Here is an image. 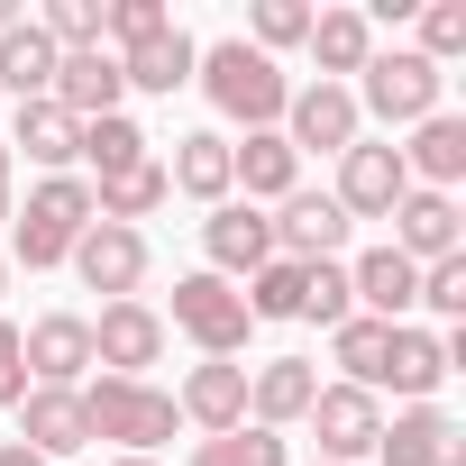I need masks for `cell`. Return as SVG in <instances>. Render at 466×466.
Segmentation results:
<instances>
[{"label":"cell","instance_id":"32","mask_svg":"<svg viewBox=\"0 0 466 466\" xmlns=\"http://www.w3.org/2000/svg\"><path fill=\"white\" fill-rule=\"evenodd\" d=\"M384 339H393L384 320H366V311H348V320L329 329V357L348 366L339 384H357V393H375V375H384Z\"/></svg>","mask_w":466,"mask_h":466},{"label":"cell","instance_id":"38","mask_svg":"<svg viewBox=\"0 0 466 466\" xmlns=\"http://www.w3.org/2000/svg\"><path fill=\"white\" fill-rule=\"evenodd\" d=\"M28 393V357H19V320H0V411H19Z\"/></svg>","mask_w":466,"mask_h":466},{"label":"cell","instance_id":"18","mask_svg":"<svg viewBox=\"0 0 466 466\" xmlns=\"http://www.w3.org/2000/svg\"><path fill=\"white\" fill-rule=\"evenodd\" d=\"M19 448H37L46 466H56V457H83V448H92V420H83V393H56V384H28V393H19Z\"/></svg>","mask_w":466,"mask_h":466},{"label":"cell","instance_id":"17","mask_svg":"<svg viewBox=\"0 0 466 466\" xmlns=\"http://www.w3.org/2000/svg\"><path fill=\"white\" fill-rule=\"evenodd\" d=\"M174 411H183V420H192L201 439H219V430H238V420H248V366H238V357H201V366L183 375Z\"/></svg>","mask_w":466,"mask_h":466},{"label":"cell","instance_id":"36","mask_svg":"<svg viewBox=\"0 0 466 466\" xmlns=\"http://www.w3.org/2000/svg\"><path fill=\"white\" fill-rule=\"evenodd\" d=\"M348 311H357V293H348V266H311V275H302V320L339 329Z\"/></svg>","mask_w":466,"mask_h":466},{"label":"cell","instance_id":"10","mask_svg":"<svg viewBox=\"0 0 466 466\" xmlns=\"http://www.w3.org/2000/svg\"><path fill=\"white\" fill-rule=\"evenodd\" d=\"M19 357H28V384L83 393V375H92V320L83 311H46V320L19 329Z\"/></svg>","mask_w":466,"mask_h":466},{"label":"cell","instance_id":"41","mask_svg":"<svg viewBox=\"0 0 466 466\" xmlns=\"http://www.w3.org/2000/svg\"><path fill=\"white\" fill-rule=\"evenodd\" d=\"M110 466H156V457H110Z\"/></svg>","mask_w":466,"mask_h":466},{"label":"cell","instance_id":"24","mask_svg":"<svg viewBox=\"0 0 466 466\" xmlns=\"http://www.w3.org/2000/svg\"><path fill=\"white\" fill-rule=\"evenodd\" d=\"M402 174H411L420 192H457V174H466V119H457V110H430V119L411 128V147H402Z\"/></svg>","mask_w":466,"mask_h":466},{"label":"cell","instance_id":"6","mask_svg":"<svg viewBox=\"0 0 466 466\" xmlns=\"http://www.w3.org/2000/svg\"><path fill=\"white\" fill-rule=\"evenodd\" d=\"M357 137H366V119H357V92L348 83H302L284 101V147L293 156H348Z\"/></svg>","mask_w":466,"mask_h":466},{"label":"cell","instance_id":"26","mask_svg":"<svg viewBox=\"0 0 466 466\" xmlns=\"http://www.w3.org/2000/svg\"><path fill=\"white\" fill-rule=\"evenodd\" d=\"M56 46H46V28L37 19H19V28H0V101H46L56 92Z\"/></svg>","mask_w":466,"mask_h":466},{"label":"cell","instance_id":"13","mask_svg":"<svg viewBox=\"0 0 466 466\" xmlns=\"http://www.w3.org/2000/svg\"><path fill=\"white\" fill-rule=\"evenodd\" d=\"M92 293H110V302H137V284H147V228H110V219H92L83 238H74V257H65Z\"/></svg>","mask_w":466,"mask_h":466},{"label":"cell","instance_id":"2","mask_svg":"<svg viewBox=\"0 0 466 466\" xmlns=\"http://www.w3.org/2000/svg\"><path fill=\"white\" fill-rule=\"evenodd\" d=\"M83 420H92V439H119V457H156V448L183 430L174 393H165V384H137V375L83 384Z\"/></svg>","mask_w":466,"mask_h":466},{"label":"cell","instance_id":"30","mask_svg":"<svg viewBox=\"0 0 466 466\" xmlns=\"http://www.w3.org/2000/svg\"><path fill=\"white\" fill-rule=\"evenodd\" d=\"M174 201V183H165V156H147V165H128L119 183H92V219H110V228H137L147 210H165Z\"/></svg>","mask_w":466,"mask_h":466},{"label":"cell","instance_id":"15","mask_svg":"<svg viewBox=\"0 0 466 466\" xmlns=\"http://www.w3.org/2000/svg\"><path fill=\"white\" fill-rule=\"evenodd\" d=\"M457 366H448V329H420V320H393V339H384V375H375V393L393 384L402 402H439V384H448Z\"/></svg>","mask_w":466,"mask_h":466},{"label":"cell","instance_id":"34","mask_svg":"<svg viewBox=\"0 0 466 466\" xmlns=\"http://www.w3.org/2000/svg\"><path fill=\"white\" fill-rule=\"evenodd\" d=\"M311 37V0H257V19H248V46L275 56V46H302Z\"/></svg>","mask_w":466,"mask_h":466},{"label":"cell","instance_id":"19","mask_svg":"<svg viewBox=\"0 0 466 466\" xmlns=\"http://www.w3.org/2000/svg\"><path fill=\"white\" fill-rule=\"evenodd\" d=\"M311 393H320V366H311V357H266V366H248V420H257V430H293V420L311 411Z\"/></svg>","mask_w":466,"mask_h":466},{"label":"cell","instance_id":"21","mask_svg":"<svg viewBox=\"0 0 466 466\" xmlns=\"http://www.w3.org/2000/svg\"><path fill=\"white\" fill-rule=\"evenodd\" d=\"M228 183H238L248 201H284V192H302V156L284 147V128L228 137Z\"/></svg>","mask_w":466,"mask_h":466},{"label":"cell","instance_id":"22","mask_svg":"<svg viewBox=\"0 0 466 466\" xmlns=\"http://www.w3.org/2000/svg\"><path fill=\"white\" fill-rule=\"evenodd\" d=\"M165 183H174L183 201H201V210L238 201V183H228V137H219V128H192V137H174V156H165Z\"/></svg>","mask_w":466,"mask_h":466},{"label":"cell","instance_id":"39","mask_svg":"<svg viewBox=\"0 0 466 466\" xmlns=\"http://www.w3.org/2000/svg\"><path fill=\"white\" fill-rule=\"evenodd\" d=\"M10 165H19V156L0 147V228H10V210H19V201H10Z\"/></svg>","mask_w":466,"mask_h":466},{"label":"cell","instance_id":"14","mask_svg":"<svg viewBox=\"0 0 466 466\" xmlns=\"http://www.w3.org/2000/svg\"><path fill=\"white\" fill-rule=\"evenodd\" d=\"M156 357H165V311H156V302H101V320H92V366L147 384Z\"/></svg>","mask_w":466,"mask_h":466},{"label":"cell","instance_id":"31","mask_svg":"<svg viewBox=\"0 0 466 466\" xmlns=\"http://www.w3.org/2000/svg\"><path fill=\"white\" fill-rule=\"evenodd\" d=\"M183 466H293V448H284V430H257V420H238V430L201 439Z\"/></svg>","mask_w":466,"mask_h":466},{"label":"cell","instance_id":"35","mask_svg":"<svg viewBox=\"0 0 466 466\" xmlns=\"http://www.w3.org/2000/svg\"><path fill=\"white\" fill-rule=\"evenodd\" d=\"M411 56H430L439 74H448V56H466V0H420V46Z\"/></svg>","mask_w":466,"mask_h":466},{"label":"cell","instance_id":"4","mask_svg":"<svg viewBox=\"0 0 466 466\" xmlns=\"http://www.w3.org/2000/svg\"><path fill=\"white\" fill-rule=\"evenodd\" d=\"M83 228H92V183H83V174H46V183L28 192V210H10V238H19V266H28V275L65 266Z\"/></svg>","mask_w":466,"mask_h":466},{"label":"cell","instance_id":"20","mask_svg":"<svg viewBox=\"0 0 466 466\" xmlns=\"http://www.w3.org/2000/svg\"><path fill=\"white\" fill-rule=\"evenodd\" d=\"M119 92H128V83H119V56L92 46V56H65V65H56V92H46V101H56L74 128H92V119L119 110Z\"/></svg>","mask_w":466,"mask_h":466},{"label":"cell","instance_id":"8","mask_svg":"<svg viewBox=\"0 0 466 466\" xmlns=\"http://www.w3.org/2000/svg\"><path fill=\"white\" fill-rule=\"evenodd\" d=\"M411 192V174H402V147H384V137H357L348 156H339V210H348V228L357 219H393V201Z\"/></svg>","mask_w":466,"mask_h":466},{"label":"cell","instance_id":"42","mask_svg":"<svg viewBox=\"0 0 466 466\" xmlns=\"http://www.w3.org/2000/svg\"><path fill=\"white\" fill-rule=\"evenodd\" d=\"M0 293H10V257H0Z\"/></svg>","mask_w":466,"mask_h":466},{"label":"cell","instance_id":"28","mask_svg":"<svg viewBox=\"0 0 466 466\" xmlns=\"http://www.w3.org/2000/svg\"><path fill=\"white\" fill-rule=\"evenodd\" d=\"M0 147H28V165H46V174H74V147H83V128L56 110V101H19V119H10V137Z\"/></svg>","mask_w":466,"mask_h":466},{"label":"cell","instance_id":"27","mask_svg":"<svg viewBox=\"0 0 466 466\" xmlns=\"http://www.w3.org/2000/svg\"><path fill=\"white\" fill-rule=\"evenodd\" d=\"M311 65H320V83H339V74H366V56H375V19L366 10H311Z\"/></svg>","mask_w":466,"mask_h":466},{"label":"cell","instance_id":"11","mask_svg":"<svg viewBox=\"0 0 466 466\" xmlns=\"http://www.w3.org/2000/svg\"><path fill=\"white\" fill-rule=\"evenodd\" d=\"M393 257H411V266H439V257H466V219H457V192H402L393 201V238H384Z\"/></svg>","mask_w":466,"mask_h":466},{"label":"cell","instance_id":"25","mask_svg":"<svg viewBox=\"0 0 466 466\" xmlns=\"http://www.w3.org/2000/svg\"><path fill=\"white\" fill-rule=\"evenodd\" d=\"M192 65H201V46H192L183 28H156V37L119 46V83H128V92H183Z\"/></svg>","mask_w":466,"mask_h":466},{"label":"cell","instance_id":"16","mask_svg":"<svg viewBox=\"0 0 466 466\" xmlns=\"http://www.w3.org/2000/svg\"><path fill=\"white\" fill-rule=\"evenodd\" d=\"M375 457H384V466H457V457H466V430H457L439 402H402V411L384 420Z\"/></svg>","mask_w":466,"mask_h":466},{"label":"cell","instance_id":"9","mask_svg":"<svg viewBox=\"0 0 466 466\" xmlns=\"http://www.w3.org/2000/svg\"><path fill=\"white\" fill-rule=\"evenodd\" d=\"M266 228H275V257L284 266H339V248H348V210L329 192H284Z\"/></svg>","mask_w":466,"mask_h":466},{"label":"cell","instance_id":"23","mask_svg":"<svg viewBox=\"0 0 466 466\" xmlns=\"http://www.w3.org/2000/svg\"><path fill=\"white\" fill-rule=\"evenodd\" d=\"M348 293H357V311H366V320H384V329H393V320L420 302V266H411V257H393V248H366V257L348 266Z\"/></svg>","mask_w":466,"mask_h":466},{"label":"cell","instance_id":"5","mask_svg":"<svg viewBox=\"0 0 466 466\" xmlns=\"http://www.w3.org/2000/svg\"><path fill=\"white\" fill-rule=\"evenodd\" d=\"M174 329H183L201 357H238L257 320H248V293H238V284H219V275L201 266V275H174Z\"/></svg>","mask_w":466,"mask_h":466},{"label":"cell","instance_id":"29","mask_svg":"<svg viewBox=\"0 0 466 466\" xmlns=\"http://www.w3.org/2000/svg\"><path fill=\"white\" fill-rule=\"evenodd\" d=\"M156 156V137L128 119V110H110V119H92L83 128V147H74V165H92V183H119L128 165H147Z\"/></svg>","mask_w":466,"mask_h":466},{"label":"cell","instance_id":"12","mask_svg":"<svg viewBox=\"0 0 466 466\" xmlns=\"http://www.w3.org/2000/svg\"><path fill=\"white\" fill-rule=\"evenodd\" d=\"M201 257H210L219 284H248L257 266H275V228H266V210H257V201H219V210L201 219Z\"/></svg>","mask_w":466,"mask_h":466},{"label":"cell","instance_id":"40","mask_svg":"<svg viewBox=\"0 0 466 466\" xmlns=\"http://www.w3.org/2000/svg\"><path fill=\"white\" fill-rule=\"evenodd\" d=\"M0 466H46L37 448H19V439H0Z\"/></svg>","mask_w":466,"mask_h":466},{"label":"cell","instance_id":"37","mask_svg":"<svg viewBox=\"0 0 466 466\" xmlns=\"http://www.w3.org/2000/svg\"><path fill=\"white\" fill-rule=\"evenodd\" d=\"M420 302H430L439 320H466V257H439V266H420Z\"/></svg>","mask_w":466,"mask_h":466},{"label":"cell","instance_id":"7","mask_svg":"<svg viewBox=\"0 0 466 466\" xmlns=\"http://www.w3.org/2000/svg\"><path fill=\"white\" fill-rule=\"evenodd\" d=\"M302 430L320 439L329 466H357V457H375V439H384V402L357 393V384H320L311 411H302Z\"/></svg>","mask_w":466,"mask_h":466},{"label":"cell","instance_id":"43","mask_svg":"<svg viewBox=\"0 0 466 466\" xmlns=\"http://www.w3.org/2000/svg\"><path fill=\"white\" fill-rule=\"evenodd\" d=\"M311 466H329V457H311Z\"/></svg>","mask_w":466,"mask_h":466},{"label":"cell","instance_id":"33","mask_svg":"<svg viewBox=\"0 0 466 466\" xmlns=\"http://www.w3.org/2000/svg\"><path fill=\"white\" fill-rule=\"evenodd\" d=\"M302 275H311V266H284V257L257 266V275L238 284V293H248V320H302Z\"/></svg>","mask_w":466,"mask_h":466},{"label":"cell","instance_id":"1","mask_svg":"<svg viewBox=\"0 0 466 466\" xmlns=\"http://www.w3.org/2000/svg\"><path fill=\"white\" fill-rule=\"evenodd\" d=\"M192 83L210 92V110H219V119H238L248 137H257V128H284V101H293L284 65H275V56H257L248 37H219V46H201Z\"/></svg>","mask_w":466,"mask_h":466},{"label":"cell","instance_id":"3","mask_svg":"<svg viewBox=\"0 0 466 466\" xmlns=\"http://www.w3.org/2000/svg\"><path fill=\"white\" fill-rule=\"evenodd\" d=\"M430 110H448V74L411 46H375L366 74H357V119H384V128H420Z\"/></svg>","mask_w":466,"mask_h":466}]
</instances>
